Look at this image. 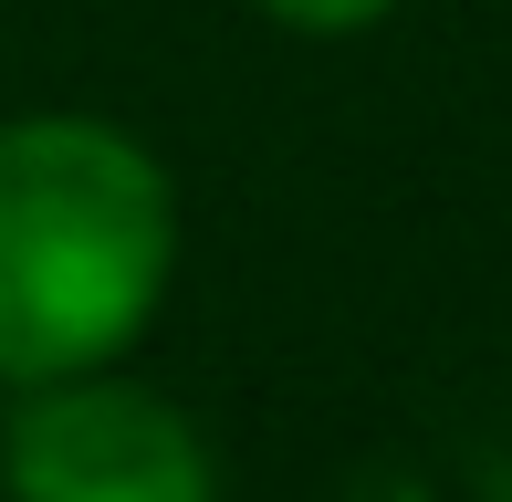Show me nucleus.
<instances>
[{
	"label": "nucleus",
	"mask_w": 512,
	"mask_h": 502,
	"mask_svg": "<svg viewBox=\"0 0 512 502\" xmlns=\"http://www.w3.org/2000/svg\"><path fill=\"white\" fill-rule=\"evenodd\" d=\"M262 21H283V32H304V42H345V32H377L398 0H251Z\"/></svg>",
	"instance_id": "obj_3"
},
{
	"label": "nucleus",
	"mask_w": 512,
	"mask_h": 502,
	"mask_svg": "<svg viewBox=\"0 0 512 502\" xmlns=\"http://www.w3.org/2000/svg\"><path fill=\"white\" fill-rule=\"evenodd\" d=\"M0 502H220V461L178 398L115 367H74L11 387Z\"/></svg>",
	"instance_id": "obj_2"
},
{
	"label": "nucleus",
	"mask_w": 512,
	"mask_h": 502,
	"mask_svg": "<svg viewBox=\"0 0 512 502\" xmlns=\"http://www.w3.org/2000/svg\"><path fill=\"white\" fill-rule=\"evenodd\" d=\"M178 283V189L105 116L0 126V387L115 367Z\"/></svg>",
	"instance_id": "obj_1"
}]
</instances>
